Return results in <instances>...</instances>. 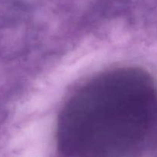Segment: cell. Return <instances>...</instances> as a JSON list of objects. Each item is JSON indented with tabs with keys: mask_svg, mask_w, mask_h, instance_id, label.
<instances>
[{
	"mask_svg": "<svg viewBox=\"0 0 157 157\" xmlns=\"http://www.w3.org/2000/svg\"><path fill=\"white\" fill-rule=\"evenodd\" d=\"M157 144V87L144 71L99 75L69 98L58 116L61 156L131 157Z\"/></svg>",
	"mask_w": 157,
	"mask_h": 157,
	"instance_id": "cell-1",
	"label": "cell"
}]
</instances>
